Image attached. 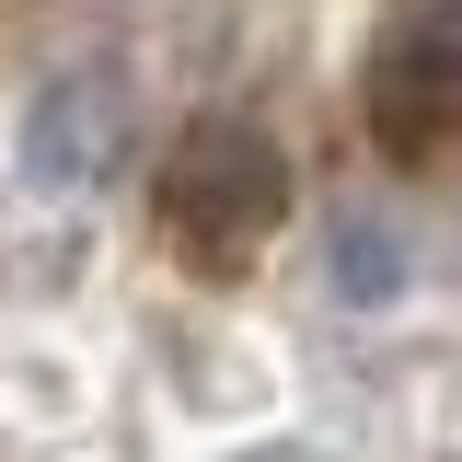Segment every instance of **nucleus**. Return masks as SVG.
Returning <instances> with one entry per match:
<instances>
[{"instance_id":"1","label":"nucleus","mask_w":462,"mask_h":462,"mask_svg":"<svg viewBox=\"0 0 462 462\" xmlns=\"http://www.w3.org/2000/svg\"><path fill=\"white\" fill-rule=\"evenodd\" d=\"M289 220V151L254 127V116H185L162 139V162H151V231H162L173 254L197 266V278H243Z\"/></svg>"},{"instance_id":"2","label":"nucleus","mask_w":462,"mask_h":462,"mask_svg":"<svg viewBox=\"0 0 462 462\" xmlns=\"http://www.w3.org/2000/svg\"><path fill=\"white\" fill-rule=\"evenodd\" d=\"M358 116H370L382 162H404V173L462 162V0H404L382 23Z\"/></svg>"},{"instance_id":"3","label":"nucleus","mask_w":462,"mask_h":462,"mask_svg":"<svg viewBox=\"0 0 462 462\" xmlns=\"http://www.w3.org/2000/svg\"><path fill=\"white\" fill-rule=\"evenodd\" d=\"M116 151H127V81L116 69H58L35 81V105H23V173L58 185V197H81V185H105Z\"/></svg>"},{"instance_id":"4","label":"nucleus","mask_w":462,"mask_h":462,"mask_svg":"<svg viewBox=\"0 0 462 462\" xmlns=\"http://www.w3.org/2000/svg\"><path fill=\"white\" fill-rule=\"evenodd\" d=\"M324 289L346 312H393L404 300V231L382 208H336V243H324Z\"/></svg>"}]
</instances>
